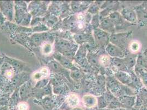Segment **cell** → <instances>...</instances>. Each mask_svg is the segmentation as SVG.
<instances>
[{
	"label": "cell",
	"mask_w": 147,
	"mask_h": 110,
	"mask_svg": "<svg viewBox=\"0 0 147 110\" xmlns=\"http://www.w3.org/2000/svg\"><path fill=\"white\" fill-rule=\"evenodd\" d=\"M129 37V33H121L117 34H112L110 36V43L119 47L123 50L125 49L127 42Z\"/></svg>",
	"instance_id": "obj_1"
},
{
	"label": "cell",
	"mask_w": 147,
	"mask_h": 110,
	"mask_svg": "<svg viewBox=\"0 0 147 110\" xmlns=\"http://www.w3.org/2000/svg\"><path fill=\"white\" fill-rule=\"evenodd\" d=\"M95 43L100 46H107L109 43V34L101 29L96 28L93 31Z\"/></svg>",
	"instance_id": "obj_2"
},
{
	"label": "cell",
	"mask_w": 147,
	"mask_h": 110,
	"mask_svg": "<svg viewBox=\"0 0 147 110\" xmlns=\"http://www.w3.org/2000/svg\"><path fill=\"white\" fill-rule=\"evenodd\" d=\"M105 50L109 56L115 58H123L125 56L123 50L111 43H108L105 48Z\"/></svg>",
	"instance_id": "obj_3"
},
{
	"label": "cell",
	"mask_w": 147,
	"mask_h": 110,
	"mask_svg": "<svg viewBox=\"0 0 147 110\" xmlns=\"http://www.w3.org/2000/svg\"><path fill=\"white\" fill-rule=\"evenodd\" d=\"M100 29L108 33L114 34L115 26L108 17H103L100 19L99 22Z\"/></svg>",
	"instance_id": "obj_4"
},
{
	"label": "cell",
	"mask_w": 147,
	"mask_h": 110,
	"mask_svg": "<svg viewBox=\"0 0 147 110\" xmlns=\"http://www.w3.org/2000/svg\"><path fill=\"white\" fill-rule=\"evenodd\" d=\"M123 18L130 23H136L137 21V15L135 10L130 8H124L121 12Z\"/></svg>",
	"instance_id": "obj_5"
},
{
	"label": "cell",
	"mask_w": 147,
	"mask_h": 110,
	"mask_svg": "<svg viewBox=\"0 0 147 110\" xmlns=\"http://www.w3.org/2000/svg\"><path fill=\"white\" fill-rule=\"evenodd\" d=\"M135 12L136 13L137 21L140 24L142 25H147V12L143 6H138L136 8Z\"/></svg>",
	"instance_id": "obj_6"
},
{
	"label": "cell",
	"mask_w": 147,
	"mask_h": 110,
	"mask_svg": "<svg viewBox=\"0 0 147 110\" xmlns=\"http://www.w3.org/2000/svg\"><path fill=\"white\" fill-rule=\"evenodd\" d=\"M82 103L85 107L88 109L94 108L97 104V98L92 95H85L82 98Z\"/></svg>",
	"instance_id": "obj_7"
},
{
	"label": "cell",
	"mask_w": 147,
	"mask_h": 110,
	"mask_svg": "<svg viewBox=\"0 0 147 110\" xmlns=\"http://www.w3.org/2000/svg\"><path fill=\"white\" fill-rule=\"evenodd\" d=\"M117 80L124 84H129L131 82V76L124 72H117L114 74Z\"/></svg>",
	"instance_id": "obj_8"
},
{
	"label": "cell",
	"mask_w": 147,
	"mask_h": 110,
	"mask_svg": "<svg viewBox=\"0 0 147 110\" xmlns=\"http://www.w3.org/2000/svg\"><path fill=\"white\" fill-rule=\"evenodd\" d=\"M110 20L113 22L115 26L117 25H121L123 23V18L121 14L116 11L110 13L108 16Z\"/></svg>",
	"instance_id": "obj_9"
},
{
	"label": "cell",
	"mask_w": 147,
	"mask_h": 110,
	"mask_svg": "<svg viewBox=\"0 0 147 110\" xmlns=\"http://www.w3.org/2000/svg\"><path fill=\"white\" fill-rule=\"evenodd\" d=\"M67 102L68 106L73 109L77 107L80 103V99L79 96L76 94H70L67 97Z\"/></svg>",
	"instance_id": "obj_10"
},
{
	"label": "cell",
	"mask_w": 147,
	"mask_h": 110,
	"mask_svg": "<svg viewBox=\"0 0 147 110\" xmlns=\"http://www.w3.org/2000/svg\"><path fill=\"white\" fill-rule=\"evenodd\" d=\"M49 74V71L46 68H42L39 71H37L32 74V78L35 80L41 79L46 77Z\"/></svg>",
	"instance_id": "obj_11"
},
{
	"label": "cell",
	"mask_w": 147,
	"mask_h": 110,
	"mask_svg": "<svg viewBox=\"0 0 147 110\" xmlns=\"http://www.w3.org/2000/svg\"><path fill=\"white\" fill-rule=\"evenodd\" d=\"M141 43L137 40L132 41L130 42L129 44V50L130 51V52H131L133 54H136L138 52L141 50Z\"/></svg>",
	"instance_id": "obj_12"
},
{
	"label": "cell",
	"mask_w": 147,
	"mask_h": 110,
	"mask_svg": "<svg viewBox=\"0 0 147 110\" xmlns=\"http://www.w3.org/2000/svg\"><path fill=\"white\" fill-rule=\"evenodd\" d=\"M99 63L103 67H108L111 63L110 57L107 55L101 56L99 58Z\"/></svg>",
	"instance_id": "obj_13"
},
{
	"label": "cell",
	"mask_w": 147,
	"mask_h": 110,
	"mask_svg": "<svg viewBox=\"0 0 147 110\" xmlns=\"http://www.w3.org/2000/svg\"><path fill=\"white\" fill-rule=\"evenodd\" d=\"M135 97L132 96H123L121 99V104L125 105L126 106H132L134 105L135 103Z\"/></svg>",
	"instance_id": "obj_14"
},
{
	"label": "cell",
	"mask_w": 147,
	"mask_h": 110,
	"mask_svg": "<svg viewBox=\"0 0 147 110\" xmlns=\"http://www.w3.org/2000/svg\"><path fill=\"white\" fill-rule=\"evenodd\" d=\"M123 61L126 67H133L136 63L135 58H134L133 57H128L127 58H125V59H123Z\"/></svg>",
	"instance_id": "obj_15"
},
{
	"label": "cell",
	"mask_w": 147,
	"mask_h": 110,
	"mask_svg": "<svg viewBox=\"0 0 147 110\" xmlns=\"http://www.w3.org/2000/svg\"><path fill=\"white\" fill-rule=\"evenodd\" d=\"M99 109H104L107 106V100L105 98L104 96H100L97 99Z\"/></svg>",
	"instance_id": "obj_16"
},
{
	"label": "cell",
	"mask_w": 147,
	"mask_h": 110,
	"mask_svg": "<svg viewBox=\"0 0 147 110\" xmlns=\"http://www.w3.org/2000/svg\"><path fill=\"white\" fill-rule=\"evenodd\" d=\"M52 50V45L49 43H45L42 46V52L45 55H49Z\"/></svg>",
	"instance_id": "obj_17"
},
{
	"label": "cell",
	"mask_w": 147,
	"mask_h": 110,
	"mask_svg": "<svg viewBox=\"0 0 147 110\" xmlns=\"http://www.w3.org/2000/svg\"><path fill=\"white\" fill-rule=\"evenodd\" d=\"M29 105L25 102L20 103L17 106V110H29Z\"/></svg>",
	"instance_id": "obj_18"
},
{
	"label": "cell",
	"mask_w": 147,
	"mask_h": 110,
	"mask_svg": "<svg viewBox=\"0 0 147 110\" xmlns=\"http://www.w3.org/2000/svg\"><path fill=\"white\" fill-rule=\"evenodd\" d=\"M140 74H141V78L143 80V83L144 84L147 86V72H145L144 70H140Z\"/></svg>",
	"instance_id": "obj_19"
},
{
	"label": "cell",
	"mask_w": 147,
	"mask_h": 110,
	"mask_svg": "<svg viewBox=\"0 0 147 110\" xmlns=\"http://www.w3.org/2000/svg\"><path fill=\"white\" fill-rule=\"evenodd\" d=\"M99 10V7L97 5H92L91 7H90L89 10V12L92 13H96L98 12Z\"/></svg>",
	"instance_id": "obj_20"
},
{
	"label": "cell",
	"mask_w": 147,
	"mask_h": 110,
	"mask_svg": "<svg viewBox=\"0 0 147 110\" xmlns=\"http://www.w3.org/2000/svg\"><path fill=\"white\" fill-rule=\"evenodd\" d=\"M6 75L7 77H11L12 75V72L10 71H8L6 73Z\"/></svg>",
	"instance_id": "obj_21"
},
{
	"label": "cell",
	"mask_w": 147,
	"mask_h": 110,
	"mask_svg": "<svg viewBox=\"0 0 147 110\" xmlns=\"http://www.w3.org/2000/svg\"><path fill=\"white\" fill-rule=\"evenodd\" d=\"M143 7L144 8V10H146V11L147 12V2H145V3H144Z\"/></svg>",
	"instance_id": "obj_22"
},
{
	"label": "cell",
	"mask_w": 147,
	"mask_h": 110,
	"mask_svg": "<svg viewBox=\"0 0 147 110\" xmlns=\"http://www.w3.org/2000/svg\"><path fill=\"white\" fill-rule=\"evenodd\" d=\"M71 110H85L82 108H80V107H75V108H73Z\"/></svg>",
	"instance_id": "obj_23"
},
{
	"label": "cell",
	"mask_w": 147,
	"mask_h": 110,
	"mask_svg": "<svg viewBox=\"0 0 147 110\" xmlns=\"http://www.w3.org/2000/svg\"><path fill=\"white\" fill-rule=\"evenodd\" d=\"M114 110H127V109H126L125 108H123V107H119V108H117V109H114Z\"/></svg>",
	"instance_id": "obj_24"
},
{
	"label": "cell",
	"mask_w": 147,
	"mask_h": 110,
	"mask_svg": "<svg viewBox=\"0 0 147 110\" xmlns=\"http://www.w3.org/2000/svg\"><path fill=\"white\" fill-rule=\"evenodd\" d=\"M111 110L109 109H99L98 110Z\"/></svg>",
	"instance_id": "obj_25"
},
{
	"label": "cell",
	"mask_w": 147,
	"mask_h": 110,
	"mask_svg": "<svg viewBox=\"0 0 147 110\" xmlns=\"http://www.w3.org/2000/svg\"><path fill=\"white\" fill-rule=\"evenodd\" d=\"M16 110V109H12V110Z\"/></svg>",
	"instance_id": "obj_26"
}]
</instances>
